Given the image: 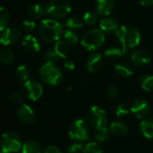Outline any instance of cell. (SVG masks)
Masks as SVG:
<instances>
[{"instance_id": "obj_1", "label": "cell", "mask_w": 153, "mask_h": 153, "mask_svg": "<svg viewBox=\"0 0 153 153\" xmlns=\"http://www.w3.org/2000/svg\"><path fill=\"white\" fill-rule=\"evenodd\" d=\"M115 33L122 45L123 54H125L129 49H132L138 46L141 39L140 31L133 26H120Z\"/></svg>"}, {"instance_id": "obj_2", "label": "cell", "mask_w": 153, "mask_h": 153, "mask_svg": "<svg viewBox=\"0 0 153 153\" xmlns=\"http://www.w3.org/2000/svg\"><path fill=\"white\" fill-rule=\"evenodd\" d=\"M38 32L41 38L46 42H58L64 33L62 25L53 19L42 20L39 25Z\"/></svg>"}, {"instance_id": "obj_3", "label": "cell", "mask_w": 153, "mask_h": 153, "mask_svg": "<svg viewBox=\"0 0 153 153\" xmlns=\"http://www.w3.org/2000/svg\"><path fill=\"white\" fill-rule=\"evenodd\" d=\"M40 78L50 86H58L63 80V73L55 63L46 62L40 69Z\"/></svg>"}, {"instance_id": "obj_4", "label": "cell", "mask_w": 153, "mask_h": 153, "mask_svg": "<svg viewBox=\"0 0 153 153\" xmlns=\"http://www.w3.org/2000/svg\"><path fill=\"white\" fill-rule=\"evenodd\" d=\"M105 40V33L101 29H91L83 35L81 45L88 51H96L104 44Z\"/></svg>"}, {"instance_id": "obj_5", "label": "cell", "mask_w": 153, "mask_h": 153, "mask_svg": "<svg viewBox=\"0 0 153 153\" xmlns=\"http://www.w3.org/2000/svg\"><path fill=\"white\" fill-rule=\"evenodd\" d=\"M0 144H1V149L5 153L18 152L23 147L21 137L15 131H7L3 133L0 140Z\"/></svg>"}, {"instance_id": "obj_6", "label": "cell", "mask_w": 153, "mask_h": 153, "mask_svg": "<svg viewBox=\"0 0 153 153\" xmlns=\"http://www.w3.org/2000/svg\"><path fill=\"white\" fill-rule=\"evenodd\" d=\"M47 7V14L53 18H63L71 11L68 0H51Z\"/></svg>"}, {"instance_id": "obj_7", "label": "cell", "mask_w": 153, "mask_h": 153, "mask_svg": "<svg viewBox=\"0 0 153 153\" xmlns=\"http://www.w3.org/2000/svg\"><path fill=\"white\" fill-rule=\"evenodd\" d=\"M68 135L71 140L76 141H85L88 140L89 133L87 123L82 119L75 121L69 127Z\"/></svg>"}, {"instance_id": "obj_8", "label": "cell", "mask_w": 153, "mask_h": 153, "mask_svg": "<svg viewBox=\"0 0 153 153\" xmlns=\"http://www.w3.org/2000/svg\"><path fill=\"white\" fill-rule=\"evenodd\" d=\"M89 123L97 130L105 128L107 124V114L105 111L97 105L92 106L88 114Z\"/></svg>"}, {"instance_id": "obj_9", "label": "cell", "mask_w": 153, "mask_h": 153, "mask_svg": "<svg viewBox=\"0 0 153 153\" xmlns=\"http://www.w3.org/2000/svg\"><path fill=\"white\" fill-rule=\"evenodd\" d=\"M22 37L21 31L16 27H8L0 34V42L3 45L8 46L16 44Z\"/></svg>"}, {"instance_id": "obj_10", "label": "cell", "mask_w": 153, "mask_h": 153, "mask_svg": "<svg viewBox=\"0 0 153 153\" xmlns=\"http://www.w3.org/2000/svg\"><path fill=\"white\" fill-rule=\"evenodd\" d=\"M24 86L29 99H31L32 101H37L42 97L43 89L42 85L36 80L30 79L25 84H24Z\"/></svg>"}, {"instance_id": "obj_11", "label": "cell", "mask_w": 153, "mask_h": 153, "mask_svg": "<svg viewBox=\"0 0 153 153\" xmlns=\"http://www.w3.org/2000/svg\"><path fill=\"white\" fill-rule=\"evenodd\" d=\"M17 118L25 124H32L35 121V114L32 107L28 105L23 104L19 106L16 112Z\"/></svg>"}, {"instance_id": "obj_12", "label": "cell", "mask_w": 153, "mask_h": 153, "mask_svg": "<svg viewBox=\"0 0 153 153\" xmlns=\"http://www.w3.org/2000/svg\"><path fill=\"white\" fill-rule=\"evenodd\" d=\"M131 112L139 119L144 118L147 116L150 112V105L149 104L143 99H138L133 102L131 106Z\"/></svg>"}, {"instance_id": "obj_13", "label": "cell", "mask_w": 153, "mask_h": 153, "mask_svg": "<svg viewBox=\"0 0 153 153\" xmlns=\"http://www.w3.org/2000/svg\"><path fill=\"white\" fill-rule=\"evenodd\" d=\"M102 66H103V57L100 53L95 52L88 57L87 62V68L90 73L93 74L97 73L102 68Z\"/></svg>"}, {"instance_id": "obj_14", "label": "cell", "mask_w": 153, "mask_h": 153, "mask_svg": "<svg viewBox=\"0 0 153 153\" xmlns=\"http://www.w3.org/2000/svg\"><path fill=\"white\" fill-rule=\"evenodd\" d=\"M131 60L134 64L140 66V67H143L146 66L148 64H149L150 62V56L149 54L143 51V50H137L134 51L131 53Z\"/></svg>"}, {"instance_id": "obj_15", "label": "cell", "mask_w": 153, "mask_h": 153, "mask_svg": "<svg viewBox=\"0 0 153 153\" xmlns=\"http://www.w3.org/2000/svg\"><path fill=\"white\" fill-rule=\"evenodd\" d=\"M96 11L101 16H108L114 10L113 0H96Z\"/></svg>"}, {"instance_id": "obj_16", "label": "cell", "mask_w": 153, "mask_h": 153, "mask_svg": "<svg viewBox=\"0 0 153 153\" xmlns=\"http://www.w3.org/2000/svg\"><path fill=\"white\" fill-rule=\"evenodd\" d=\"M24 48L29 52H38L40 51L41 45L39 41L32 34L26 35L22 42Z\"/></svg>"}, {"instance_id": "obj_17", "label": "cell", "mask_w": 153, "mask_h": 153, "mask_svg": "<svg viewBox=\"0 0 153 153\" xmlns=\"http://www.w3.org/2000/svg\"><path fill=\"white\" fill-rule=\"evenodd\" d=\"M121 25L113 18H104L100 21V29L104 33H116Z\"/></svg>"}, {"instance_id": "obj_18", "label": "cell", "mask_w": 153, "mask_h": 153, "mask_svg": "<svg viewBox=\"0 0 153 153\" xmlns=\"http://www.w3.org/2000/svg\"><path fill=\"white\" fill-rule=\"evenodd\" d=\"M114 72L119 76H121V78H130L133 74L132 68L125 62H122L114 65Z\"/></svg>"}, {"instance_id": "obj_19", "label": "cell", "mask_w": 153, "mask_h": 153, "mask_svg": "<svg viewBox=\"0 0 153 153\" xmlns=\"http://www.w3.org/2000/svg\"><path fill=\"white\" fill-rule=\"evenodd\" d=\"M140 131L141 134L147 139L153 138V119H145L140 124Z\"/></svg>"}, {"instance_id": "obj_20", "label": "cell", "mask_w": 153, "mask_h": 153, "mask_svg": "<svg viewBox=\"0 0 153 153\" xmlns=\"http://www.w3.org/2000/svg\"><path fill=\"white\" fill-rule=\"evenodd\" d=\"M47 14V7L42 4H34L29 7V15L33 18H41Z\"/></svg>"}, {"instance_id": "obj_21", "label": "cell", "mask_w": 153, "mask_h": 153, "mask_svg": "<svg viewBox=\"0 0 153 153\" xmlns=\"http://www.w3.org/2000/svg\"><path fill=\"white\" fill-rule=\"evenodd\" d=\"M54 51L59 59H66L69 52V44L66 41H58L55 44Z\"/></svg>"}, {"instance_id": "obj_22", "label": "cell", "mask_w": 153, "mask_h": 153, "mask_svg": "<svg viewBox=\"0 0 153 153\" xmlns=\"http://www.w3.org/2000/svg\"><path fill=\"white\" fill-rule=\"evenodd\" d=\"M110 131L115 136H124L128 133V127L121 122H113L110 125Z\"/></svg>"}, {"instance_id": "obj_23", "label": "cell", "mask_w": 153, "mask_h": 153, "mask_svg": "<svg viewBox=\"0 0 153 153\" xmlns=\"http://www.w3.org/2000/svg\"><path fill=\"white\" fill-rule=\"evenodd\" d=\"M22 153H42V148L37 141L27 140L23 144Z\"/></svg>"}, {"instance_id": "obj_24", "label": "cell", "mask_w": 153, "mask_h": 153, "mask_svg": "<svg viewBox=\"0 0 153 153\" xmlns=\"http://www.w3.org/2000/svg\"><path fill=\"white\" fill-rule=\"evenodd\" d=\"M15 60L14 52L7 48L0 50V62L4 65H9L13 63Z\"/></svg>"}, {"instance_id": "obj_25", "label": "cell", "mask_w": 153, "mask_h": 153, "mask_svg": "<svg viewBox=\"0 0 153 153\" xmlns=\"http://www.w3.org/2000/svg\"><path fill=\"white\" fill-rule=\"evenodd\" d=\"M16 74L17 79L23 83L25 84L28 80H30V71L28 69V68L25 65H21L19 66L16 70Z\"/></svg>"}, {"instance_id": "obj_26", "label": "cell", "mask_w": 153, "mask_h": 153, "mask_svg": "<svg viewBox=\"0 0 153 153\" xmlns=\"http://www.w3.org/2000/svg\"><path fill=\"white\" fill-rule=\"evenodd\" d=\"M10 16L9 12L5 7H0V32H3L7 28Z\"/></svg>"}, {"instance_id": "obj_27", "label": "cell", "mask_w": 153, "mask_h": 153, "mask_svg": "<svg viewBox=\"0 0 153 153\" xmlns=\"http://www.w3.org/2000/svg\"><path fill=\"white\" fill-rule=\"evenodd\" d=\"M123 54V50L120 48H116V47H110L109 49H107L105 51V56L110 59H116L121 58Z\"/></svg>"}, {"instance_id": "obj_28", "label": "cell", "mask_w": 153, "mask_h": 153, "mask_svg": "<svg viewBox=\"0 0 153 153\" xmlns=\"http://www.w3.org/2000/svg\"><path fill=\"white\" fill-rule=\"evenodd\" d=\"M63 36H64V41H66L68 44H72V45L76 44L79 40V34L70 29L65 31L63 33Z\"/></svg>"}, {"instance_id": "obj_29", "label": "cell", "mask_w": 153, "mask_h": 153, "mask_svg": "<svg viewBox=\"0 0 153 153\" xmlns=\"http://www.w3.org/2000/svg\"><path fill=\"white\" fill-rule=\"evenodd\" d=\"M84 153H103L102 147L95 141L88 142L84 147Z\"/></svg>"}, {"instance_id": "obj_30", "label": "cell", "mask_w": 153, "mask_h": 153, "mask_svg": "<svg viewBox=\"0 0 153 153\" xmlns=\"http://www.w3.org/2000/svg\"><path fill=\"white\" fill-rule=\"evenodd\" d=\"M141 88L146 92L153 91V76H145L140 80Z\"/></svg>"}, {"instance_id": "obj_31", "label": "cell", "mask_w": 153, "mask_h": 153, "mask_svg": "<svg viewBox=\"0 0 153 153\" xmlns=\"http://www.w3.org/2000/svg\"><path fill=\"white\" fill-rule=\"evenodd\" d=\"M83 22L79 18V17H69L66 23H65V25L69 28L70 30H74V29H79V28H81L83 27Z\"/></svg>"}, {"instance_id": "obj_32", "label": "cell", "mask_w": 153, "mask_h": 153, "mask_svg": "<svg viewBox=\"0 0 153 153\" xmlns=\"http://www.w3.org/2000/svg\"><path fill=\"white\" fill-rule=\"evenodd\" d=\"M95 139L99 142H105L110 139V133L107 130V128H102L97 130L95 133Z\"/></svg>"}, {"instance_id": "obj_33", "label": "cell", "mask_w": 153, "mask_h": 153, "mask_svg": "<svg viewBox=\"0 0 153 153\" xmlns=\"http://www.w3.org/2000/svg\"><path fill=\"white\" fill-rule=\"evenodd\" d=\"M83 21L88 25H95L98 21V17H97V15L95 14L94 12L88 11L84 14Z\"/></svg>"}, {"instance_id": "obj_34", "label": "cell", "mask_w": 153, "mask_h": 153, "mask_svg": "<svg viewBox=\"0 0 153 153\" xmlns=\"http://www.w3.org/2000/svg\"><path fill=\"white\" fill-rule=\"evenodd\" d=\"M59 59V56L57 55V53L55 52L54 50H49L44 54V59L48 63H55V61H57Z\"/></svg>"}, {"instance_id": "obj_35", "label": "cell", "mask_w": 153, "mask_h": 153, "mask_svg": "<svg viewBox=\"0 0 153 153\" xmlns=\"http://www.w3.org/2000/svg\"><path fill=\"white\" fill-rule=\"evenodd\" d=\"M130 113V108L128 107V105L126 104H120L115 111V114L118 117H123L127 115Z\"/></svg>"}, {"instance_id": "obj_36", "label": "cell", "mask_w": 153, "mask_h": 153, "mask_svg": "<svg viewBox=\"0 0 153 153\" xmlns=\"http://www.w3.org/2000/svg\"><path fill=\"white\" fill-rule=\"evenodd\" d=\"M84 147L85 145L81 144V143H74L68 146L67 151L68 153H80L82 151H84Z\"/></svg>"}, {"instance_id": "obj_37", "label": "cell", "mask_w": 153, "mask_h": 153, "mask_svg": "<svg viewBox=\"0 0 153 153\" xmlns=\"http://www.w3.org/2000/svg\"><path fill=\"white\" fill-rule=\"evenodd\" d=\"M11 98L12 100L16 103V104H18V105H23L24 103V96L21 92L19 91H16L12 94L11 96Z\"/></svg>"}, {"instance_id": "obj_38", "label": "cell", "mask_w": 153, "mask_h": 153, "mask_svg": "<svg viewBox=\"0 0 153 153\" xmlns=\"http://www.w3.org/2000/svg\"><path fill=\"white\" fill-rule=\"evenodd\" d=\"M35 23L33 21H29V20H25L23 22V28L25 29V31L28 32V33H31L33 32L34 29H35Z\"/></svg>"}, {"instance_id": "obj_39", "label": "cell", "mask_w": 153, "mask_h": 153, "mask_svg": "<svg viewBox=\"0 0 153 153\" xmlns=\"http://www.w3.org/2000/svg\"><path fill=\"white\" fill-rule=\"evenodd\" d=\"M118 95H119V91H118V89L115 87L112 86V87L108 88V89H107V96H108L109 98L114 99V98H116L118 97Z\"/></svg>"}, {"instance_id": "obj_40", "label": "cell", "mask_w": 153, "mask_h": 153, "mask_svg": "<svg viewBox=\"0 0 153 153\" xmlns=\"http://www.w3.org/2000/svg\"><path fill=\"white\" fill-rule=\"evenodd\" d=\"M64 68L68 71H72V70L75 69V63L70 59H67L64 62Z\"/></svg>"}, {"instance_id": "obj_41", "label": "cell", "mask_w": 153, "mask_h": 153, "mask_svg": "<svg viewBox=\"0 0 153 153\" xmlns=\"http://www.w3.org/2000/svg\"><path fill=\"white\" fill-rule=\"evenodd\" d=\"M44 153H62L60 151V149L56 147V146H48L45 150H44Z\"/></svg>"}, {"instance_id": "obj_42", "label": "cell", "mask_w": 153, "mask_h": 153, "mask_svg": "<svg viewBox=\"0 0 153 153\" xmlns=\"http://www.w3.org/2000/svg\"><path fill=\"white\" fill-rule=\"evenodd\" d=\"M139 1L143 7H152L153 6V0H139Z\"/></svg>"}, {"instance_id": "obj_43", "label": "cell", "mask_w": 153, "mask_h": 153, "mask_svg": "<svg viewBox=\"0 0 153 153\" xmlns=\"http://www.w3.org/2000/svg\"><path fill=\"white\" fill-rule=\"evenodd\" d=\"M0 153H5V152H4V151H3L2 149H0Z\"/></svg>"}]
</instances>
